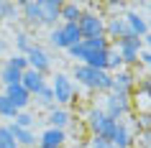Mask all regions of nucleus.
Here are the masks:
<instances>
[{
  "label": "nucleus",
  "instance_id": "obj_8",
  "mask_svg": "<svg viewBox=\"0 0 151 148\" xmlns=\"http://www.w3.org/2000/svg\"><path fill=\"white\" fill-rule=\"evenodd\" d=\"M136 74L133 69H118L113 74V89L110 92H118V94H126V97H133L136 92Z\"/></svg>",
  "mask_w": 151,
  "mask_h": 148
},
{
  "label": "nucleus",
  "instance_id": "obj_13",
  "mask_svg": "<svg viewBox=\"0 0 151 148\" xmlns=\"http://www.w3.org/2000/svg\"><path fill=\"white\" fill-rule=\"evenodd\" d=\"M3 94H5V97H8V100L13 102L18 110H28V107H31V100H33V97L26 92V87L21 84V82H18V84H8V87H3Z\"/></svg>",
  "mask_w": 151,
  "mask_h": 148
},
{
  "label": "nucleus",
  "instance_id": "obj_6",
  "mask_svg": "<svg viewBox=\"0 0 151 148\" xmlns=\"http://www.w3.org/2000/svg\"><path fill=\"white\" fill-rule=\"evenodd\" d=\"M77 26H80L82 41L105 36V16L100 13V10H95V8H85V13H82V18H80Z\"/></svg>",
  "mask_w": 151,
  "mask_h": 148
},
{
  "label": "nucleus",
  "instance_id": "obj_14",
  "mask_svg": "<svg viewBox=\"0 0 151 148\" xmlns=\"http://www.w3.org/2000/svg\"><path fill=\"white\" fill-rule=\"evenodd\" d=\"M72 112H69V107H59V105H54L51 110H46V123H49V128H56V130H67L72 125Z\"/></svg>",
  "mask_w": 151,
  "mask_h": 148
},
{
  "label": "nucleus",
  "instance_id": "obj_11",
  "mask_svg": "<svg viewBox=\"0 0 151 148\" xmlns=\"http://www.w3.org/2000/svg\"><path fill=\"white\" fill-rule=\"evenodd\" d=\"M21 84H23L26 92L33 97V94H39L44 87H49V77L41 74V71H36V69H26L23 74H21Z\"/></svg>",
  "mask_w": 151,
  "mask_h": 148
},
{
  "label": "nucleus",
  "instance_id": "obj_15",
  "mask_svg": "<svg viewBox=\"0 0 151 148\" xmlns=\"http://www.w3.org/2000/svg\"><path fill=\"white\" fill-rule=\"evenodd\" d=\"M110 143H113V148H133L136 146V135H133V130H131V125L126 120H118Z\"/></svg>",
  "mask_w": 151,
  "mask_h": 148
},
{
  "label": "nucleus",
  "instance_id": "obj_1",
  "mask_svg": "<svg viewBox=\"0 0 151 148\" xmlns=\"http://www.w3.org/2000/svg\"><path fill=\"white\" fill-rule=\"evenodd\" d=\"M72 79H77L74 84H82L90 92H110L113 89V74L105 69H92L87 64H74V69L69 74Z\"/></svg>",
  "mask_w": 151,
  "mask_h": 148
},
{
  "label": "nucleus",
  "instance_id": "obj_26",
  "mask_svg": "<svg viewBox=\"0 0 151 148\" xmlns=\"http://www.w3.org/2000/svg\"><path fill=\"white\" fill-rule=\"evenodd\" d=\"M118 69H123V59H120V54L115 51V46H110V49H108V64H105V71L115 74Z\"/></svg>",
  "mask_w": 151,
  "mask_h": 148
},
{
  "label": "nucleus",
  "instance_id": "obj_19",
  "mask_svg": "<svg viewBox=\"0 0 151 148\" xmlns=\"http://www.w3.org/2000/svg\"><path fill=\"white\" fill-rule=\"evenodd\" d=\"M10 133H13L18 148H36V143H39V138H36V133H33V130H26V128H16V125H10Z\"/></svg>",
  "mask_w": 151,
  "mask_h": 148
},
{
  "label": "nucleus",
  "instance_id": "obj_12",
  "mask_svg": "<svg viewBox=\"0 0 151 148\" xmlns=\"http://www.w3.org/2000/svg\"><path fill=\"white\" fill-rule=\"evenodd\" d=\"M126 36H131V31H128L126 21H123V16H110L105 18V39L110 41V44H115V41L126 39Z\"/></svg>",
  "mask_w": 151,
  "mask_h": 148
},
{
  "label": "nucleus",
  "instance_id": "obj_17",
  "mask_svg": "<svg viewBox=\"0 0 151 148\" xmlns=\"http://www.w3.org/2000/svg\"><path fill=\"white\" fill-rule=\"evenodd\" d=\"M123 21H126V26H128V31H131V36H136V39H143V36L149 33L146 18H143L138 10H126V13H123Z\"/></svg>",
  "mask_w": 151,
  "mask_h": 148
},
{
  "label": "nucleus",
  "instance_id": "obj_36",
  "mask_svg": "<svg viewBox=\"0 0 151 148\" xmlns=\"http://www.w3.org/2000/svg\"><path fill=\"white\" fill-rule=\"evenodd\" d=\"M146 26H149V33H151V18H146Z\"/></svg>",
  "mask_w": 151,
  "mask_h": 148
},
{
  "label": "nucleus",
  "instance_id": "obj_25",
  "mask_svg": "<svg viewBox=\"0 0 151 148\" xmlns=\"http://www.w3.org/2000/svg\"><path fill=\"white\" fill-rule=\"evenodd\" d=\"M33 44H36V41L31 39V33H28V31H18L16 33V54H23L26 56Z\"/></svg>",
  "mask_w": 151,
  "mask_h": 148
},
{
  "label": "nucleus",
  "instance_id": "obj_31",
  "mask_svg": "<svg viewBox=\"0 0 151 148\" xmlns=\"http://www.w3.org/2000/svg\"><path fill=\"white\" fill-rule=\"evenodd\" d=\"M8 64H10V66H16L18 71H26V69H28V61H26L23 54H13V56L8 59Z\"/></svg>",
  "mask_w": 151,
  "mask_h": 148
},
{
  "label": "nucleus",
  "instance_id": "obj_5",
  "mask_svg": "<svg viewBox=\"0 0 151 148\" xmlns=\"http://www.w3.org/2000/svg\"><path fill=\"white\" fill-rule=\"evenodd\" d=\"M103 112L115 123L126 120L133 112V100L126 97V94H118V92H105L103 94Z\"/></svg>",
  "mask_w": 151,
  "mask_h": 148
},
{
  "label": "nucleus",
  "instance_id": "obj_21",
  "mask_svg": "<svg viewBox=\"0 0 151 148\" xmlns=\"http://www.w3.org/2000/svg\"><path fill=\"white\" fill-rule=\"evenodd\" d=\"M36 102V107H41V110H51L56 105V100H54V92H51V87H44L39 94H33V100H31V105Z\"/></svg>",
  "mask_w": 151,
  "mask_h": 148
},
{
  "label": "nucleus",
  "instance_id": "obj_22",
  "mask_svg": "<svg viewBox=\"0 0 151 148\" xmlns=\"http://www.w3.org/2000/svg\"><path fill=\"white\" fill-rule=\"evenodd\" d=\"M21 74H23V71H18L16 66H10L8 61L0 66V82H3V87H8V84H18V82H21Z\"/></svg>",
  "mask_w": 151,
  "mask_h": 148
},
{
  "label": "nucleus",
  "instance_id": "obj_16",
  "mask_svg": "<svg viewBox=\"0 0 151 148\" xmlns=\"http://www.w3.org/2000/svg\"><path fill=\"white\" fill-rule=\"evenodd\" d=\"M36 148H67V130H56V128H46L39 135Z\"/></svg>",
  "mask_w": 151,
  "mask_h": 148
},
{
  "label": "nucleus",
  "instance_id": "obj_30",
  "mask_svg": "<svg viewBox=\"0 0 151 148\" xmlns=\"http://www.w3.org/2000/svg\"><path fill=\"white\" fill-rule=\"evenodd\" d=\"M133 123H136V128H138V133L151 130V112H138Z\"/></svg>",
  "mask_w": 151,
  "mask_h": 148
},
{
  "label": "nucleus",
  "instance_id": "obj_38",
  "mask_svg": "<svg viewBox=\"0 0 151 148\" xmlns=\"http://www.w3.org/2000/svg\"><path fill=\"white\" fill-rule=\"evenodd\" d=\"M0 46H3V41H0Z\"/></svg>",
  "mask_w": 151,
  "mask_h": 148
},
{
  "label": "nucleus",
  "instance_id": "obj_3",
  "mask_svg": "<svg viewBox=\"0 0 151 148\" xmlns=\"http://www.w3.org/2000/svg\"><path fill=\"white\" fill-rule=\"evenodd\" d=\"M49 87H51V92H54V100L59 107H69L77 102V84H74V79L69 74H64V71H56L54 77L49 79Z\"/></svg>",
  "mask_w": 151,
  "mask_h": 148
},
{
  "label": "nucleus",
  "instance_id": "obj_27",
  "mask_svg": "<svg viewBox=\"0 0 151 148\" xmlns=\"http://www.w3.org/2000/svg\"><path fill=\"white\" fill-rule=\"evenodd\" d=\"M136 97H143V100L151 105V77H146V79H141V82H136Z\"/></svg>",
  "mask_w": 151,
  "mask_h": 148
},
{
  "label": "nucleus",
  "instance_id": "obj_37",
  "mask_svg": "<svg viewBox=\"0 0 151 148\" xmlns=\"http://www.w3.org/2000/svg\"><path fill=\"white\" fill-rule=\"evenodd\" d=\"M146 8H149V10H151V3H146Z\"/></svg>",
  "mask_w": 151,
  "mask_h": 148
},
{
  "label": "nucleus",
  "instance_id": "obj_18",
  "mask_svg": "<svg viewBox=\"0 0 151 148\" xmlns=\"http://www.w3.org/2000/svg\"><path fill=\"white\" fill-rule=\"evenodd\" d=\"M18 10H21L23 21L31 26V28H39V26H41V8H39V0H26V3H21V5H18Z\"/></svg>",
  "mask_w": 151,
  "mask_h": 148
},
{
  "label": "nucleus",
  "instance_id": "obj_20",
  "mask_svg": "<svg viewBox=\"0 0 151 148\" xmlns=\"http://www.w3.org/2000/svg\"><path fill=\"white\" fill-rule=\"evenodd\" d=\"M82 13H85V5H80V3H62V16H59V21L62 23H80Z\"/></svg>",
  "mask_w": 151,
  "mask_h": 148
},
{
  "label": "nucleus",
  "instance_id": "obj_2",
  "mask_svg": "<svg viewBox=\"0 0 151 148\" xmlns=\"http://www.w3.org/2000/svg\"><path fill=\"white\" fill-rule=\"evenodd\" d=\"M82 125H85V130L90 133V138H105L110 140L113 133H115V120H110V117L103 112V107H97V105H92V107L85 110V117H82Z\"/></svg>",
  "mask_w": 151,
  "mask_h": 148
},
{
  "label": "nucleus",
  "instance_id": "obj_7",
  "mask_svg": "<svg viewBox=\"0 0 151 148\" xmlns=\"http://www.w3.org/2000/svg\"><path fill=\"white\" fill-rule=\"evenodd\" d=\"M113 46H115V51H118L120 59H123V69H133V66H138V56H141V51H143V39L126 36V39L115 41Z\"/></svg>",
  "mask_w": 151,
  "mask_h": 148
},
{
  "label": "nucleus",
  "instance_id": "obj_10",
  "mask_svg": "<svg viewBox=\"0 0 151 148\" xmlns=\"http://www.w3.org/2000/svg\"><path fill=\"white\" fill-rule=\"evenodd\" d=\"M39 8H41V26L46 28H54L59 26V16H62V0H39Z\"/></svg>",
  "mask_w": 151,
  "mask_h": 148
},
{
  "label": "nucleus",
  "instance_id": "obj_24",
  "mask_svg": "<svg viewBox=\"0 0 151 148\" xmlns=\"http://www.w3.org/2000/svg\"><path fill=\"white\" fill-rule=\"evenodd\" d=\"M18 112H21V110H18L16 105H13V102H10L8 97H5V94L0 92V117H3V120H10V123H13V117H16Z\"/></svg>",
  "mask_w": 151,
  "mask_h": 148
},
{
  "label": "nucleus",
  "instance_id": "obj_29",
  "mask_svg": "<svg viewBox=\"0 0 151 148\" xmlns=\"http://www.w3.org/2000/svg\"><path fill=\"white\" fill-rule=\"evenodd\" d=\"M16 3H8V0H0V21H10L16 18Z\"/></svg>",
  "mask_w": 151,
  "mask_h": 148
},
{
  "label": "nucleus",
  "instance_id": "obj_34",
  "mask_svg": "<svg viewBox=\"0 0 151 148\" xmlns=\"http://www.w3.org/2000/svg\"><path fill=\"white\" fill-rule=\"evenodd\" d=\"M90 148H113V143L105 138H90Z\"/></svg>",
  "mask_w": 151,
  "mask_h": 148
},
{
  "label": "nucleus",
  "instance_id": "obj_28",
  "mask_svg": "<svg viewBox=\"0 0 151 148\" xmlns=\"http://www.w3.org/2000/svg\"><path fill=\"white\" fill-rule=\"evenodd\" d=\"M0 148H18L13 133H10V125H0Z\"/></svg>",
  "mask_w": 151,
  "mask_h": 148
},
{
  "label": "nucleus",
  "instance_id": "obj_33",
  "mask_svg": "<svg viewBox=\"0 0 151 148\" xmlns=\"http://www.w3.org/2000/svg\"><path fill=\"white\" fill-rule=\"evenodd\" d=\"M138 64H143V66L149 69V74H151V51H149V49H143V51H141V56H138Z\"/></svg>",
  "mask_w": 151,
  "mask_h": 148
},
{
  "label": "nucleus",
  "instance_id": "obj_32",
  "mask_svg": "<svg viewBox=\"0 0 151 148\" xmlns=\"http://www.w3.org/2000/svg\"><path fill=\"white\" fill-rule=\"evenodd\" d=\"M138 148H151V130H143V133H138Z\"/></svg>",
  "mask_w": 151,
  "mask_h": 148
},
{
  "label": "nucleus",
  "instance_id": "obj_4",
  "mask_svg": "<svg viewBox=\"0 0 151 148\" xmlns=\"http://www.w3.org/2000/svg\"><path fill=\"white\" fill-rule=\"evenodd\" d=\"M80 41H82V33H80L77 23H59L54 28H49V44L54 49H59V51H69Z\"/></svg>",
  "mask_w": 151,
  "mask_h": 148
},
{
  "label": "nucleus",
  "instance_id": "obj_9",
  "mask_svg": "<svg viewBox=\"0 0 151 148\" xmlns=\"http://www.w3.org/2000/svg\"><path fill=\"white\" fill-rule=\"evenodd\" d=\"M26 61H28V69H36L41 74H49L51 71V56H49L46 49H41L39 44H33L26 54Z\"/></svg>",
  "mask_w": 151,
  "mask_h": 148
},
{
  "label": "nucleus",
  "instance_id": "obj_35",
  "mask_svg": "<svg viewBox=\"0 0 151 148\" xmlns=\"http://www.w3.org/2000/svg\"><path fill=\"white\" fill-rule=\"evenodd\" d=\"M149 46V51H151V33H146V36H143V49Z\"/></svg>",
  "mask_w": 151,
  "mask_h": 148
},
{
  "label": "nucleus",
  "instance_id": "obj_23",
  "mask_svg": "<svg viewBox=\"0 0 151 148\" xmlns=\"http://www.w3.org/2000/svg\"><path fill=\"white\" fill-rule=\"evenodd\" d=\"M16 128H26V130H33V125H36V115L33 112H28V110H21L16 117H13V123Z\"/></svg>",
  "mask_w": 151,
  "mask_h": 148
}]
</instances>
